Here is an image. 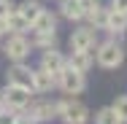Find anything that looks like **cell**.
I'll return each mask as SVG.
<instances>
[{
  "label": "cell",
  "mask_w": 127,
  "mask_h": 124,
  "mask_svg": "<svg viewBox=\"0 0 127 124\" xmlns=\"http://www.w3.org/2000/svg\"><path fill=\"white\" fill-rule=\"evenodd\" d=\"M57 116H62L65 124H84L89 119V111L78 100H62V102H57Z\"/></svg>",
  "instance_id": "6da1fadb"
},
{
  "label": "cell",
  "mask_w": 127,
  "mask_h": 124,
  "mask_svg": "<svg viewBox=\"0 0 127 124\" xmlns=\"http://www.w3.org/2000/svg\"><path fill=\"white\" fill-rule=\"evenodd\" d=\"M97 62H100L103 68H119L122 62H125V49L116 43V41H105L97 46Z\"/></svg>",
  "instance_id": "7a4b0ae2"
},
{
  "label": "cell",
  "mask_w": 127,
  "mask_h": 124,
  "mask_svg": "<svg viewBox=\"0 0 127 124\" xmlns=\"http://www.w3.org/2000/svg\"><path fill=\"white\" fill-rule=\"evenodd\" d=\"M0 102L5 105V108H14V111H22L30 105V89L25 86H14V84H8L5 89H3V97Z\"/></svg>",
  "instance_id": "3957f363"
},
{
  "label": "cell",
  "mask_w": 127,
  "mask_h": 124,
  "mask_svg": "<svg viewBox=\"0 0 127 124\" xmlns=\"http://www.w3.org/2000/svg\"><path fill=\"white\" fill-rule=\"evenodd\" d=\"M57 84L62 86V92H68V95H78L84 86H87V81H84V73H78L73 68H62L60 73H57Z\"/></svg>",
  "instance_id": "277c9868"
},
{
  "label": "cell",
  "mask_w": 127,
  "mask_h": 124,
  "mask_svg": "<svg viewBox=\"0 0 127 124\" xmlns=\"http://www.w3.org/2000/svg\"><path fill=\"white\" fill-rule=\"evenodd\" d=\"M5 54H8V59L22 62L27 54H30V41H27L25 35H11L5 41Z\"/></svg>",
  "instance_id": "5b68a950"
},
{
  "label": "cell",
  "mask_w": 127,
  "mask_h": 124,
  "mask_svg": "<svg viewBox=\"0 0 127 124\" xmlns=\"http://www.w3.org/2000/svg\"><path fill=\"white\" fill-rule=\"evenodd\" d=\"M92 46H95V30L92 27L73 30V35H70V51H92Z\"/></svg>",
  "instance_id": "8992f818"
},
{
  "label": "cell",
  "mask_w": 127,
  "mask_h": 124,
  "mask_svg": "<svg viewBox=\"0 0 127 124\" xmlns=\"http://www.w3.org/2000/svg\"><path fill=\"white\" fill-rule=\"evenodd\" d=\"M103 30H108L111 35H116V38H119V35L127 30V14L114 11V8H111V11L103 16Z\"/></svg>",
  "instance_id": "52a82bcc"
},
{
  "label": "cell",
  "mask_w": 127,
  "mask_h": 124,
  "mask_svg": "<svg viewBox=\"0 0 127 124\" xmlns=\"http://www.w3.org/2000/svg\"><path fill=\"white\" fill-rule=\"evenodd\" d=\"M65 65H68V59H65L57 49H46V51H43V57H41V68H43V70H49L54 78H57V73H60Z\"/></svg>",
  "instance_id": "ba28073f"
},
{
  "label": "cell",
  "mask_w": 127,
  "mask_h": 124,
  "mask_svg": "<svg viewBox=\"0 0 127 124\" xmlns=\"http://www.w3.org/2000/svg\"><path fill=\"white\" fill-rule=\"evenodd\" d=\"M8 84H14V86H25V89H32V70L25 68L22 62H16V65L8 70Z\"/></svg>",
  "instance_id": "9c48e42d"
},
{
  "label": "cell",
  "mask_w": 127,
  "mask_h": 124,
  "mask_svg": "<svg viewBox=\"0 0 127 124\" xmlns=\"http://www.w3.org/2000/svg\"><path fill=\"white\" fill-rule=\"evenodd\" d=\"M57 84V78L49 73V70H43V68H38V70H32V92H38V95H43V92H49L51 86Z\"/></svg>",
  "instance_id": "30bf717a"
},
{
  "label": "cell",
  "mask_w": 127,
  "mask_h": 124,
  "mask_svg": "<svg viewBox=\"0 0 127 124\" xmlns=\"http://www.w3.org/2000/svg\"><path fill=\"white\" fill-rule=\"evenodd\" d=\"M30 116L35 122H49V119L57 116V102H35L30 108Z\"/></svg>",
  "instance_id": "8fae6325"
},
{
  "label": "cell",
  "mask_w": 127,
  "mask_h": 124,
  "mask_svg": "<svg viewBox=\"0 0 127 124\" xmlns=\"http://www.w3.org/2000/svg\"><path fill=\"white\" fill-rule=\"evenodd\" d=\"M92 51H73L70 54V59H68V68H73L78 73H87L89 68H92Z\"/></svg>",
  "instance_id": "7c38bea8"
},
{
  "label": "cell",
  "mask_w": 127,
  "mask_h": 124,
  "mask_svg": "<svg viewBox=\"0 0 127 124\" xmlns=\"http://www.w3.org/2000/svg\"><path fill=\"white\" fill-rule=\"evenodd\" d=\"M60 14H62L65 19H70V22L84 19V8H81L78 0H60Z\"/></svg>",
  "instance_id": "4fadbf2b"
},
{
  "label": "cell",
  "mask_w": 127,
  "mask_h": 124,
  "mask_svg": "<svg viewBox=\"0 0 127 124\" xmlns=\"http://www.w3.org/2000/svg\"><path fill=\"white\" fill-rule=\"evenodd\" d=\"M30 27H32V32H54V30H57V16L43 8V14H41Z\"/></svg>",
  "instance_id": "5bb4252c"
},
{
  "label": "cell",
  "mask_w": 127,
  "mask_h": 124,
  "mask_svg": "<svg viewBox=\"0 0 127 124\" xmlns=\"http://www.w3.org/2000/svg\"><path fill=\"white\" fill-rule=\"evenodd\" d=\"M16 11H19V14H22V16L27 19V25H32V22H35V19L43 14V5H41L38 0H25V3H22Z\"/></svg>",
  "instance_id": "9a60e30c"
},
{
  "label": "cell",
  "mask_w": 127,
  "mask_h": 124,
  "mask_svg": "<svg viewBox=\"0 0 127 124\" xmlns=\"http://www.w3.org/2000/svg\"><path fill=\"white\" fill-rule=\"evenodd\" d=\"M5 19H8V30H11L14 35H22L25 30H30V25H27V19L22 16V14H19V11H11V14H8Z\"/></svg>",
  "instance_id": "2e32d148"
},
{
  "label": "cell",
  "mask_w": 127,
  "mask_h": 124,
  "mask_svg": "<svg viewBox=\"0 0 127 124\" xmlns=\"http://www.w3.org/2000/svg\"><path fill=\"white\" fill-rule=\"evenodd\" d=\"M95 124H122V119L116 116L114 108H100L97 116H95Z\"/></svg>",
  "instance_id": "e0dca14e"
},
{
  "label": "cell",
  "mask_w": 127,
  "mask_h": 124,
  "mask_svg": "<svg viewBox=\"0 0 127 124\" xmlns=\"http://www.w3.org/2000/svg\"><path fill=\"white\" fill-rule=\"evenodd\" d=\"M54 41H57L54 32H35V46L41 49H54Z\"/></svg>",
  "instance_id": "ac0fdd59"
},
{
  "label": "cell",
  "mask_w": 127,
  "mask_h": 124,
  "mask_svg": "<svg viewBox=\"0 0 127 124\" xmlns=\"http://www.w3.org/2000/svg\"><path fill=\"white\" fill-rule=\"evenodd\" d=\"M111 108L116 111V116H119L122 122H127V95H125V97H119L114 105H111Z\"/></svg>",
  "instance_id": "d6986e66"
},
{
  "label": "cell",
  "mask_w": 127,
  "mask_h": 124,
  "mask_svg": "<svg viewBox=\"0 0 127 124\" xmlns=\"http://www.w3.org/2000/svg\"><path fill=\"white\" fill-rule=\"evenodd\" d=\"M78 3H81V8H84V16H87L92 8H97V5H100L97 0H78Z\"/></svg>",
  "instance_id": "ffe728a7"
},
{
  "label": "cell",
  "mask_w": 127,
  "mask_h": 124,
  "mask_svg": "<svg viewBox=\"0 0 127 124\" xmlns=\"http://www.w3.org/2000/svg\"><path fill=\"white\" fill-rule=\"evenodd\" d=\"M111 8H114V11H122V14H127V0H111Z\"/></svg>",
  "instance_id": "44dd1931"
},
{
  "label": "cell",
  "mask_w": 127,
  "mask_h": 124,
  "mask_svg": "<svg viewBox=\"0 0 127 124\" xmlns=\"http://www.w3.org/2000/svg\"><path fill=\"white\" fill-rule=\"evenodd\" d=\"M14 8H11V0H0V16H8Z\"/></svg>",
  "instance_id": "7402d4cb"
},
{
  "label": "cell",
  "mask_w": 127,
  "mask_h": 124,
  "mask_svg": "<svg viewBox=\"0 0 127 124\" xmlns=\"http://www.w3.org/2000/svg\"><path fill=\"white\" fill-rule=\"evenodd\" d=\"M16 122V116H14V113H8V111H3V113H0V124H14Z\"/></svg>",
  "instance_id": "603a6c76"
},
{
  "label": "cell",
  "mask_w": 127,
  "mask_h": 124,
  "mask_svg": "<svg viewBox=\"0 0 127 124\" xmlns=\"http://www.w3.org/2000/svg\"><path fill=\"white\" fill-rule=\"evenodd\" d=\"M14 124H35V119L27 113V116H16V122H14Z\"/></svg>",
  "instance_id": "cb8c5ba5"
},
{
  "label": "cell",
  "mask_w": 127,
  "mask_h": 124,
  "mask_svg": "<svg viewBox=\"0 0 127 124\" xmlns=\"http://www.w3.org/2000/svg\"><path fill=\"white\" fill-rule=\"evenodd\" d=\"M5 32H8V19L0 16V35H5Z\"/></svg>",
  "instance_id": "d4e9b609"
},
{
  "label": "cell",
  "mask_w": 127,
  "mask_h": 124,
  "mask_svg": "<svg viewBox=\"0 0 127 124\" xmlns=\"http://www.w3.org/2000/svg\"><path fill=\"white\" fill-rule=\"evenodd\" d=\"M3 111H5V105H3V102H0V113H3Z\"/></svg>",
  "instance_id": "484cf974"
}]
</instances>
